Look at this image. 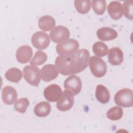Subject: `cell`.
<instances>
[{
	"instance_id": "4",
	"label": "cell",
	"mask_w": 133,
	"mask_h": 133,
	"mask_svg": "<svg viewBox=\"0 0 133 133\" xmlns=\"http://www.w3.org/2000/svg\"><path fill=\"white\" fill-rule=\"evenodd\" d=\"M24 79L30 85L38 86L41 81L39 69L34 65H26L23 70Z\"/></svg>"
},
{
	"instance_id": "3",
	"label": "cell",
	"mask_w": 133,
	"mask_h": 133,
	"mask_svg": "<svg viewBox=\"0 0 133 133\" xmlns=\"http://www.w3.org/2000/svg\"><path fill=\"white\" fill-rule=\"evenodd\" d=\"M132 90L129 88H123L119 90L114 96L115 103L119 106L128 108L133 105Z\"/></svg>"
},
{
	"instance_id": "20",
	"label": "cell",
	"mask_w": 133,
	"mask_h": 133,
	"mask_svg": "<svg viewBox=\"0 0 133 133\" xmlns=\"http://www.w3.org/2000/svg\"><path fill=\"white\" fill-rule=\"evenodd\" d=\"M5 78L11 82L18 83L22 78L21 71L17 68H11L8 69L5 74Z\"/></svg>"
},
{
	"instance_id": "14",
	"label": "cell",
	"mask_w": 133,
	"mask_h": 133,
	"mask_svg": "<svg viewBox=\"0 0 133 133\" xmlns=\"http://www.w3.org/2000/svg\"><path fill=\"white\" fill-rule=\"evenodd\" d=\"M109 62L112 65H120L124 60V54L122 50L118 47L111 48L108 55Z\"/></svg>"
},
{
	"instance_id": "25",
	"label": "cell",
	"mask_w": 133,
	"mask_h": 133,
	"mask_svg": "<svg viewBox=\"0 0 133 133\" xmlns=\"http://www.w3.org/2000/svg\"><path fill=\"white\" fill-rule=\"evenodd\" d=\"M30 104L27 98H22L17 100L14 104V109L20 113H24Z\"/></svg>"
},
{
	"instance_id": "7",
	"label": "cell",
	"mask_w": 133,
	"mask_h": 133,
	"mask_svg": "<svg viewBox=\"0 0 133 133\" xmlns=\"http://www.w3.org/2000/svg\"><path fill=\"white\" fill-rule=\"evenodd\" d=\"M70 35V33L69 29L62 25L55 27L49 34L50 38L56 43H60L68 40Z\"/></svg>"
},
{
	"instance_id": "21",
	"label": "cell",
	"mask_w": 133,
	"mask_h": 133,
	"mask_svg": "<svg viewBox=\"0 0 133 133\" xmlns=\"http://www.w3.org/2000/svg\"><path fill=\"white\" fill-rule=\"evenodd\" d=\"M74 3L76 9L79 14H86L90 9L91 3L90 1L75 0Z\"/></svg>"
},
{
	"instance_id": "9",
	"label": "cell",
	"mask_w": 133,
	"mask_h": 133,
	"mask_svg": "<svg viewBox=\"0 0 133 133\" xmlns=\"http://www.w3.org/2000/svg\"><path fill=\"white\" fill-rule=\"evenodd\" d=\"M63 94L61 87L57 84H51L46 87L44 91L45 98L49 102L58 101Z\"/></svg>"
},
{
	"instance_id": "16",
	"label": "cell",
	"mask_w": 133,
	"mask_h": 133,
	"mask_svg": "<svg viewBox=\"0 0 133 133\" xmlns=\"http://www.w3.org/2000/svg\"><path fill=\"white\" fill-rule=\"evenodd\" d=\"M98 38L104 41L113 40L117 36V32L109 27H102L99 29L97 31Z\"/></svg>"
},
{
	"instance_id": "5",
	"label": "cell",
	"mask_w": 133,
	"mask_h": 133,
	"mask_svg": "<svg viewBox=\"0 0 133 133\" xmlns=\"http://www.w3.org/2000/svg\"><path fill=\"white\" fill-rule=\"evenodd\" d=\"M79 47V43L76 39H68L59 43L56 46V51L60 55L71 54L76 52Z\"/></svg>"
},
{
	"instance_id": "24",
	"label": "cell",
	"mask_w": 133,
	"mask_h": 133,
	"mask_svg": "<svg viewBox=\"0 0 133 133\" xmlns=\"http://www.w3.org/2000/svg\"><path fill=\"white\" fill-rule=\"evenodd\" d=\"M47 60V56L42 50H38L35 52L30 63L31 65H39L44 64Z\"/></svg>"
},
{
	"instance_id": "2",
	"label": "cell",
	"mask_w": 133,
	"mask_h": 133,
	"mask_svg": "<svg viewBox=\"0 0 133 133\" xmlns=\"http://www.w3.org/2000/svg\"><path fill=\"white\" fill-rule=\"evenodd\" d=\"M89 65L91 73L96 77H103L107 73V64L100 57L91 56L89 59Z\"/></svg>"
},
{
	"instance_id": "12",
	"label": "cell",
	"mask_w": 133,
	"mask_h": 133,
	"mask_svg": "<svg viewBox=\"0 0 133 133\" xmlns=\"http://www.w3.org/2000/svg\"><path fill=\"white\" fill-rule=\"evenodd\" d=\"M33 50L28 45H23L18 48L16 51V58L20 63H28L32 58Z\"/></svg>"
},
{
	"instance_id": "23",
	"label": "cell",
	"mask_w": 133,
	"mask_h": 133,
	"mask_svg": "<svg viewBox=\"0 0 133 133\" xmlns=\"http://www.w3.org/2000/svg\"><path fill=\"white\" fill-rule=\"evenodd\" d=\"M123 114V109L118 106H115L109 109L106 114L107 117L112 121H117L121 119Z\"/></svg>"
},
{
	"instance_id": "15",
	"label": "cell",
	"mask_w": 133,
	"mask_h": 133,
	"mask_svg": "<svg viewBox=\"0 0 133 133\" xmlns=\"http://www.w3.org/2000/svg\"><path fill=\"white\" fill-rule=\"evenodd\" d=\"M108 12L112 19L118 20L122 17L123 14V6L118 1H112L108 6Z\"/></svg>"
},
{
	"instance_id": "13",
	"label": "cell",
	"mask_w": 133,
	"mask_h": 133,
	"mask_svg": "<svg viewBox=\"0 0 133 133\" xmlns=\"http://www.w3.org/2000/svg\"><path fill=\"white\" fill-rule=\"evenodd\" d=\"M16 90L10 86H5L2 91V98L3 102L7 105L12 104L17 98Z\"/></svg>"
},
{
	"instance_id": "11",
	"label": "cell",
	"mask_w": 133,
	"mask_h": 133,
	"mask_svg": "<svg viewBox=\"0 0 133 133\" xmlns=\"http://www.w3.org/2000/svg\"><path fill=\"white\" fill-rule=\"evenodd\" d=\"M59 71L56 66L52 64L45 65L41 70V76L43 81L48 82L55 79L58 75Z\"/></svg>"
},
{
	"instance_id": "22",
	"label": "cell",
	"mask_w": 133,
	"mask_h": 133,
	"mask_svg": "<svg viewBox=\"0 0 133 133\" xmlns=\"http://www.w3.org/2000/svg\"><path fill=\"white\" fill-rule=\"evenodd\" d=\"M92 50L94 54L98 57H102L108 54V47L103 42H97L93 45Z\"/></svg>"
},
{
	"instance_id": "18",
	"label": "cell",
	"mask_w": 133,
	"mask_h": 133,
	"mask_svg": "<svg viewBox=\"0 0 133 133\" xmlns=\"http://www.w3.org/2000/svg\"><path fill=\"white\" fill-rule=\"evenodd\" d=\"M38 26L44 31H49L53 29L56 24L54 18L49 15H45L41 17L38 20Z\"/></svg>"
},
{
	"instance_id": "26",
	"label": "cell",
	"mask_w": 133,
	"mask_h": 133,
	"mask_svg": "<svg viewBox=\"0 0 133 133\" xmlns=\"http://www.w3.org/2000/svg\"><path fill=\"white\" fill-rule=\"evenodd\" d=\"M92 7L95 12L98 15L104 14L106 8V1L104 0L92 1L91 2Z\"/></svg>"
},
{
	"instance_id": "6",
	"label": "cell",
	"mask_w": 133,
	"mask_h": 133,
	"mask_svg": "<svg viewBox=\"0 0 133 133\" xmlns=\"http://www.w3.org/2000/svg\"><path fill=\"white\" fill-rule=\"evenodd\" d=\"M74 102V94L70 90L65 89L60 99L57 101L56 106L61 111H67L71 109Z\"/></svg>"
},
{
	"instance_id": "8",
	"label": "cell",
	"mask_w": 133,
	"mask_h": 133,
	"mask_svg": "<svg viewBox=\"0 0 133 133\" xmlns=\"http://www.w3.org/2000/svg\"><path fill=\"white\" fill-rule=\"evenodd\" d=\"M31 43L36 49L43 50L48 47L50 44V37L44 32H35L31 37Z\"/></svg>"
},
{
	"instance_id": "1",
	"label": "cell",
	"mask_w": 133,
	"mask_h": 133,
	"mask_svg": "<svg viewBox=\"0 0 133 133\" xmlns=\"http://www.w3.org/2000/svg\"><path fill=\"white\" fill-rule=\"evenodd\" d=\"M89 52L86 49H80L68 55H59L55 60L59 72L66 76L79 73L88 66Z\"/></svg>"
},
{
	"instance_id": "17",
	"label": "cell",
	"mask_w": 133,
	"mask_h": 133,
	"mask_svg": "<svg viewBox=\"0 0 133 133\" xmlns=\"http://www.w3.org/2000/svg\"><path fill=\"white\" fill-rule=\"evenodd\" d=\"M95 97L97 100L102 103H107L110 99V94L109 90L104 86L99 84L97 86Z\"/></svg>"
},
{
	"instance_id": "19",
	"label": "cell",
	"mask_w": 133,
	"mask_h": 133,
	"mask_svg": "<svg viewBox=\"0 0 133 133\" xmlns=\"http://www.w3.org/2000/svg\"><path fill=\"white\" fill-rule=\"evenodd\" d=\"M50 111L51 105L46 101H42L38 103L34 109V114L39 117H44L48 116Z\"/></svg>"
},
{
	"instance_id": "10",
	"label": "cell",
	"mask_w": 133,
	"mask_h": 133,
	"mask_svg": "<svg viewBox=\"0 0 133 133\" xmlns=\"http://www.w3.org/2000/svg\"><path fill=\"white\" fill-rule=\"evenodd\" d=\"M82 87V81L79 77L76 75H71L64 82V87L65 89L71 91L74 95L79 93Z\"/></svg>"
},
{
	"instance_id": "27",
	"label": "cell",
	"mask_w": 133,
	"mask_h": 133,
	"mask_svg": "<svg viewBox=\"0 0 133 133\" xmlns=\"http://www.w3.org/2000/svg\"><path fill=\"white\" fill-rule=\"evenodd\" d=\"M133 1H125L123 2V11L125 16L128 19L132 20L133 19Z\"/></svg>"
}]
</instances>
